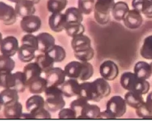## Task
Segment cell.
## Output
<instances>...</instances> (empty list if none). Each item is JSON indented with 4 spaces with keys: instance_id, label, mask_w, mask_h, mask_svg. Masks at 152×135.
<instances>
[{
    "instance_id": "cell-27",
    "label": "cell",
    "mask_w": 152,
    "mask_h": 135,
    "mask_svg": "<svg viewBox=\"0 0 152 135\" xmlns=\"http://www.w3.org/2000/svg\"><path fill=\"white\" fill-rule=\"evenodd\" d=\"M4 117L9 119H20L23 114V105L18 101L14 105L4 106Z\"/></svg>"
},
{
    "instance_id": "cell-34",
    "label": "cell",
    "mask_w": 152,
    "mask_h": 135,
    "mask_svg": "<svg viewBox=\"0 0 152 135\" xmlns=\"http://www.w3.org/2000/svg\"><path fill=\"white\" fill-rule=\"evenodd\" d=\"M67 4V0H48L47 2V9L51 14L62 12L66 8Z\"/></svg>"
},
{
    "instance_id": "cell-6",
    "label": "cell",
    "mask_w": 152,
    "mask_h": 135,
    "mask_svg": "<svg viewBox=\"0 0 152 135\" xmlns=\"http://www.w3.org/2000/svg\"><path fill=\"white\" fill-rule=\"evenodd\" d=\"M20 26L21 30L26 33H34L40 29L42 20L39 16L33 14L21 18Z\"/></svg>"
},
{
    "instance_id": "cell-1",
    "label": "cell",
    "mask_w": 152,
    "mask_h": 135,
    "mask_svg": "<svg viewBox=\"0 0 152 135\" xmlns=\"http://www.w3.org/2000/svg\"><path fill=\"white\" fill-rule=\"evenodd\" d=\"M64 70L67 77L83 81L89 80L94 74L93 66L89 62L72 61L66 64Z\"/></svg>"
},
{
    "instance_id": "cell-24",
    "label": "cell",
    "mask_w": 152,
    "mask_h": 135,
    "mask_svg": "<svg viewBox=\"0 0 152 135\" xmlns=\"http://www.w3.org/2000/svg\"><path fill=\"white\" fill-rule=\"evenodd\" d=\"M134 73L140 78L148 80L152 76V68L150 63L140 61L135 64Z\"/></svg>"
},
{
    "instance_id": "cell-51",
    "label": "cell",
    "mask_w": 152,
    "mask_h": 135,
    "mask_svg": "<svg viewBox=\"0 0 152 135\" xmlns=\"http://www.w3.org/2000/svg\"><path fill=\"white\" fill-rule=\"evenodd\" d=\"M2 39H3V37H2V33H1V32H0V43H1V41H2Z\"/></svg>"
},
{
    "instance_id": "cell-44",
    "label": "cell",
    "mask_w": 152,
    "mask_h": 135,
    "mask_svg": "<svg viewBox=\"0 0 152 135\" xmlns=\"http://www.w3.org/2000/svg\"><path fill=\"white\" fill-rule=\"evenodd\" d=\"M88 103H89L88 101H87L86 99L83 98L81 96H78L75 99L73 100L70 103L69 106L78 113V111L80 112L81 109Z\"/></svg>"
},
{
    "instance_id": "cell-21",
    "label": "cell",
    "mask_w": 152,
    "mask_h": 135,
    "mask_svg": "<svg viewBox=\"0 0 152 135\" xmlns=\"http://www.w3.org/2000/svg\"><path fill=\"white\" fill-rule=\"evenodd\" d=\"M101 112L100 108L95 104H90L88 103L80 111V115L77 118L83 119H96L99 118Z\"/></svg>"
},
{
    "instance_id": "cell-40",
    "label": "cell",
    "mask_w": 152,
    "mask_h": 135,
    "mask_svg": "<svg viewBox=\"0 0 152 135\" xmlns=\"http://www.w3.org/2000/svg\"><path fill=\"white\" fill-rule=\"evenodd\" d=\"M15 77L12 73H0V87L4 89L14 88Z\"/></svg>"
},
{
    "instance_id": "cell-53",
    "label": "cell",
    "mask_w": 152,
    "mask_h": 135,
    "mask_svg": "<svg viewBox=\"0 0 152 135\" xmlns=\"http://www.w3.org/2000/svg\"><path fill=\"white\" fill-rule=\"evenodd\" d=\"M151 1H152V0H151Z\"/></svg>"
},
{
    "instance_id": "cell-16",
    "label": "cell",
    "mask_w": 152,
    "mask_h": 135,
    "mask_svg": "<svg viewBox=\"0 0 152 135\" xmlns=\"http://www.w3.org/2000/svg\"><path fill=\"white\" fill-rule=\"evenodd\" d=\"M25 106L27 112L31 113L33 116L34 114L45 107V100L40 95H33L27 99Z\"/></svg>"
},
{
    "instance_id": "cell-9",
    "label": "cell",
    "mask_w": 152,
    "mask_h": 135,
    "mask_svg": "<svg viewBox=\"0 0 152 135\" xmlns=\"http://www.w3.org/2000/svg\"><path fill=\"white\" fill-rule=\"evenodd\" d=\"M15 8L7 3L0 1V22L6 26L14 24L17 18Z\"/></svg>"
},
{
    "instance_id": "cell-35",
    "label": "cell",
    "mask_w": 152,
    "mask_h": 135,
    "mask_svg": "<svg viewBox=\"0 0 152 135\" xmlns=\"http://www.w3.org/2000/svg\"><path fill=\"white\" fill-rule=\"evenodd\" d=\"M141 56L147 60H152V34L146 37L140 49Z\"/></svg>"
},
{
    "instance_id": "cell-15",
    "label": "cell",
    "mask_w": 152,
    "mask_h": 135,
    "mask_svg": "<svg viewBox=\"0 0 152 135\" xmlns=\"http://www.w3.org/2000/svg\"><path fill=\"white\" fill-rule=\"evenodd\" d=\"M15 10L17 16L23 18L34 14L36 11L35 4L30 0H20L15 4Z\"/></svg>"
},
{
    "instance_id": "cell-39",
    "label": "cell",
    "mask_w": 152,
    "mask_h": 135,
    "mask_svg": "<svg viewBox=\"0 0 152 135\" xmlns=\"http://www.w3.org/2000/svg\"><path fill=\"white\" fill-rule=\"evenodd\" d=\"M136 115L143 119H152V106L145 102L137 109H135Z\"/></svg>"
},
{
    "instance_id": "cell-41",
    "label": "cell",
    "mask_w": 152,
    "mask_h": 135,
    "mask_svg": "<svg viewBox=\"0 0 152 135\" xmlns=\"http://www.w3.org/2000/svg\"><path fill=\"white\" fill-rule=\"evenodd\" d=\"M75 58L81 62H89L94 56V51L92 47L85 51L74 52Z\"/></svg>"
},
{
    "instance_id": "cell-48",
    "label": "cell",
    "mask_w": 152,
    "mask_h": 135,
    "mask_svg": "<svg viewBox=\"0 0 152 135\" xmlns=\"http://www.w3.org/2000/svg\"><path fill=\"white\" fill-rule=\"evenodd\" d=\"M2 107H4V103H3L2 100L1 98V96H0V111L2 108Z\"/></svg>"
},
{
    "instance_id": "cell-31",
    "label": "cell",
    "mask_w": 152,
    "mask_h": 135,
    "mask_svg": "<svg viewBox=\"0 0 152 135\" xmlns=\"http://www.w3.org/2000/svg\"><path fill=\"white\" fill-rule=\"evenodd\" d=\"M66 34L71 38L84 34L85 27L82 23H67L65 30Z\"/></svg>"
},
{
    "instance_id": "cell-38",
    "label": "cell",
    "mask_w": 152,
    "mask_h": 135,
    "mask_svg": "<svg viewBox=\"0 0 152 135\" xmlns=\"http://www.w3.org/2000/svg\"><path fill=\"white\" fill-rule=\"evenodd\" d=\"M95 0H78L77 8L84 15H89L94 11Z\"/></svg>"
},
{
    "instance_id": "cell-17",
    "label": "cell",
    "mask_w": 152,
    "mask_h": 135,
    "mask_svg": "<svg viewBox=\"0 0 152 135\" xmlns=\"http://www.w3.org/2000/svg\"><path fill=\"white\" fill-rule=\"evenodd\" d=\"M63 94H58L45 98V108L50 112H57L66 105Z\"/></svg>"
},
{
    "instance_id": "cell-33",
    "label": "cell",
    "mask_w": 152,
    "mask_h": 135,
    "mask_svg": "<svg viewBox=\"0 0 152 135\" xmlns=\"http://www.w3.org/2000/svg\"><path fill=\"white\" fill-rule=\"evenodd\" d=\"M15 65L14 60L11 56L0 55V73H12Z\"/></svg>"
},
{
    "instance_id": "cell-49",
    "label": "cell",
    "mask_w": 152,
    "mask_h": 135,
    "mask_svg": "<svg viewBox=\"0 0 152 135\" xmlns=\"http://www.w3.org/2000/svg\"><path fill=\"white\" fill-rule=\"evenodd\" d=\"M30 1H31L32 2H33L35 5L37 4L40 1V0H30Z\"/></svg>"
},
{
    "instance_id": "cell-42",
    "label": "cell",
    "mask_w": 152,
    "mask_h": 135,
    "mask_svg": "<svg viewBox=\"0 0 152 135\" xmlns=\"http://www.w3.org/2000/svg\"><path fill=\"white\" fill-rule=\"evenodd\" d=\"M21 44H26L33 47L38 51V40L37 36L33 33H26L21 39Z\"/></svg>"
},
{
    "instance_id": "cell-36",
    "label": "cell",
    "mask_w": 152,
    "mask_h": 135,
    "mask_svg": "<svg viewBox=\"0 0 152 135\" xmlns=\"http://www.w3.org/2000/svg\"><path fill=\"white\" fill-rule=\"evenodd\" d=\"M47 53L53 59L55 62H62L66 58V51L65 49L58 45L55 44Z\"/></svg>"
},
{
    "instance_id": "cell-18",
    "label": "cell",
    "mask_w": 152,
    "mask_h": 135,
    "mask_svg": "<svg viewBox=\"0 0 152 135\" xmlns=\"http://www.w3.org/2000/svg\"><path fill=\"white\" fill-rule=\"evenodd\" d=\"M71 46L73 52H78L91 48V41L88 36L84 34H82L72 38Z\"/></svg>"
},
{
    "instance_id": "cell-28",
    "label": "cell",
    "mask_w": 152,
    "mask_h": 135,
    "mask_svg": "<svg viewBox=\"0 0 152 135\" xmlns=\"http://www.w3.org/2000/svg\"><path fill=\"white\" fill-rule=\"evenodd\" d=\"M34 61L39 65L42 72L45 74L53 68L55 63L48 53H42L36 55Z\"/></svg>"
},
{
    "instance_id": "cell-37",
    "label": "cell",
    "mask_w": 152,
    "mask_h": 135,
    "mask_svg": "<svg viewBox=\"0 0 152 135\" xmlns=\"http://www.w3.org/2000/svg\"><path fill=\"white\" fill-rule=\"evenodd\" d=\"M15 77V86L14 89L18 93H23L27 87V81L25 74L23 71H17L14 73Z\"/></svg>"
},
{
    "instance_id": "cell-30",
    "label": "cell",
    "mask_w": 152,
    "mask_h": 135,
    "mask_svg": "<svg viewBox=\"0 0 152 135\" xmlns=\"http://www.w3.org/2000/svg\"><path fill=\"white\" fill-rule=\"evenodd\" d=\"M64 14L67 23H82L83 21V14L77 7H69L66 9Z\"/></svg>"
},
{
    "instance_id": "cell-25",
    "label": "cell",
    "mask_w": 152,
    "mask_h": 135,
    "mask_svg": "<svg viewBox=\"0 0 152 135\" xmlns=\"http://www.w3.org/2000/svg\"><path fill=\"white\" fill-rule=\"evenodd\" d=\"M124 98L127 105L135 109L139 108L145 102L142 95L135 92L127 91Z\"/></svg>"
},
{
    "instance_id": "cell-23",
    "label": "cell",
    "mask_w": 152,
    "mask_h": 135,
    "mask_svg": "<svg viewBox=\"0 0 152 135\" xmlns=\"http://www.w3.org/2000/svg\"><path fill=\"white\" fill-rule=\"evenodd\" d=\"M0 96L2 100L4 106L14 105L19 101L18 92L14 88L4 89L0 92Z\"/></svg>"
},
{
    "instance_id": "cell-45",
    "label": "cell",
    "mask_w": 152,
    "mask_h": 135,
    "mask_svg": "<svg viewBox=\"0 0 152 135\" xmlns=\"http://www.w3.org/2000/svg\"><path fill=\"white\" fill-rule=\"evenodd\" d=\"M50 112L45 107L33 115L34 119H50L52 118Z\"/></svg>"
},
{
    "instance_id": "cell-8",
    "label": "cell",
    "mask_w": 152,
    "mask_h": 135,
    "mask_svg": "<svg viewBox=\"0 0 152 135\" xmlns=\"http://www.w3.org/2000/svg\"><path fill=\"white\" fill-rule=\"evenodd\" d=\"M19 42L14 36H8L4 37L0 43V52L2 54L12 57L18 51Z\"/></svg>"
},
{
    "instance_id": "cell-46",
    "label": "cell",
    "mask_w": 152,
    "mask_h": 135,
    "mask_svg": "<svg viewBox=\"0 0 152 135\" xmlns=\"http://www.w3.org/2000/svg\"><path fill=\"white\" fill-rule=\"evenodd\" d=\"M99 118L102 119H115L114 116L107 110L105 109L103 111H101Z\"/></svg>"
},
{
    "instance_id": "cell-13",
    "label": "cell",
    "mask_w": 152,
    "mask_h": 135,
    "mask_svg": "<svg viewBox=\"0 0 152 135\" xmlns=\"http://www.w3.org/2000/svg\"><path fill=\"white\" fill-rule=\"evenodd\" d=\"M38 40V51L41 53L48 52L55 45V37L48 32H42L36 35Z\"/></svg>"
},
{
    "instance_id": "cell-43",
    "label": "cell",
    "mask_w": 152,
    "mask_h": 135,
    "mask_svg": "<svg viewBox=\"0 0 152 135\" xmlns=\"http://www.w3.org/2000/svg\"><path fill=\"white\" fill-rule=\"evenodd\" d=\"M59 119H75L77 117V112L71 108H63L59 111L58 114Z\"/></svg>"
},
{
    "instance_id": "cell-47",
    "label": "cell",
    "mask_w": 152,
    "mask_h": 135,
    "mask_svg": "<svg viewBox=\"0 0 152 135\" xmlns=\"http://www.w3.org/2000/svg\"><path fill=\"white\" fill-rule=\"evenodd\" d=\"M145 101H146L147 102H148V103H150V104L152 106V91L150 92L148 94V95H147V98H146Z\"/></svg>"
},
{
    "instance_id": "cell-14",
    "label": "cell",
    "mask_w": 152,
    "mask_h": 135,
    "mask_svg": "<svg viewBox=\"0 0 152 135\" xmlns=\"http://www.w3.org/2000/svg\"><path fill=\"white\" fill-rule=\"evenodd\" d=\"M80 84L78 80L74 79L69 78L60 86L64 96L72 98L79 95Z\"/></svg>"
},
{
    "instance_id": "cell-22",
    "label": "cell",
    "mask_w": 152,
    "mask_h": 135,
    "mask_svg": "<svg viewBox=\"0 0 152 135\" xmlns=\"http://www.w3.org/2000/svg\"><path fill=\"white\" fill-rule=\"evenodd\" d=\"M36 51L37 50L33 47L26 44H21L17 52L18 58L23 62H31L36 57Z\"/></svg>"
},
{
    "instance_id": "cell-7",
    "label": "cell",
    "mask_w": 152,
    "mask_h": 135,
    "mask_svg": "<svg viewBox=\"0 0 152 135\" xmlns=\"http://www.w3.org/2000/svg\"><path fill=\"white\" fill-rule=\"evenodd\" d=\"M99 73L101 77L110 81L117 78L119 73V70L117 64L113 61L106 60L100 64Z\"/></svg>"
},
{
    "instance_id": "cell-2",
    "label": "cell",
    "mask_w": 152,
    "mask_h": 135,
    "mask_svg": "<svg viewBox=\"0 0 152 135\" xmlns=\"http://www.w3.org/2000/svg\"><path fill=\"white\" fill-rule=\"evenodd\" d=\"M120 84L124 89L135 92L142 95L147 94L150 87L147 80L140 78L134 72L131 71H126L121 74Z\"/></svg>"
},
{
    "instance_id": "cell-20",
    "label": "cell",
    "mask_w": 152,
    "mask_h": 135,
    "mask_svg": "<svg viewBox=\"0 0 152 135\" xmlns=\"http://www.w3.org/2000/svg\"><path fill=\"white\" fill-rule=\"evenodd\" d=\"M131 6L147 18H152V1L151 0H132Z\"/></svg>"
},
{
    "instance_id": "cell-12",
    "label": "cell",
    "mask_w": 152,
    "mask_h": 135,
    "mask_svg": "<svg viewBox=\"0 0 152 135\" xmlns=\"http://www.w3.org/2000/svg\"><path fill=\"white\" fill-rule=\"evenodd\" d=\"M66 24V18L65 14L63 12L52 13L49 17V27L54 32L59 33L64 30Z\"/></svg>"
},
{
    "instance_id": "cell-11",
    "label": "cell",
    "mask_w": 152,
    "mask_h": 135,
    "mask_svg": "<svg viewBox=\"0 0 152 135\" xmlns=\"http://www.w3.org/2000/svg\"><path fill=\"white\" fill-rule=\"evenodd\" d=\"M122 21L126 27L134 30L140 27L143 22V18L140 12L132 8L129 10Z\"/></svg>"
},
{
    "instance_id": "cell-19",
    "label": "cell",
    "mask_w": 152,
    "mask_h": 135,
    "mask_svg": "<svg viewBox=\"0 0 152 135\" xmlns=\"http://www.w3.org/2000/svg\"><path fill=\"white\" fill-rule=\"evenodd\" d=\"M48 86L46 79L41 76L32 79L27 83L28 91L33 95H40L44 93Z\"/></svg>"
},
{
    "instance_id": "cell-50",
    "label": "cell",
    "mask_w": 152,
    "mask_h": 135,
    "mask_svg": "<svg viewBox=\"0 0 152 135\" xmlns=\"http://www.w3.org/2000/svg\"><path fill=\"white\" fill-rule=\"evenodd\" d=\"M9 1H10V2H13V3H16V2H17L18 1H20V0H8Z\"/></svg>"
},
{
    "instance_id": "cell-26",
    "label": "cell",
    "mask_w": 152,
    "mask_h": 135,
    "mask_svg": "<svg viewBox=\"0 0 152 135\" xmlns=\"http://www.w3.org/2000/svg\"><path fill=\"white\" fill-rule=\"evenodd\" d=\"M129 8L126 2L118 1L115 2L111 11L113 18L118 21H122L125 15L129 11Z\"/></svg>"
},
{
    "instance_id": "cell-5",
    "label": "cell",
    "mask_w": 152,
    "mask_h": 135,
    "mask_svg": "<svg viewBox=\"0 0 152 135\" xmlns=\"http://www.w3.org/2000/svg\"><path fill=\"white\" fill-rule=\"evenodd\" d=\"M78 96L83 97L88 102H99L102 99L98 92L96 85L93 81H85L81 83Z\"/></svg>"
},
{
    "instance_id": "cell-32",
    "label": "cell",
    "mask_w": 152,
    "mask_h": 135,
    "mask_svg": "<svg viewBox=\"0 0 152 135\" xmlns=\"http://www.w3.org/2000/svg\"><path fill=\"white\" fill-rule=\"evenodd\" d=\"M93 81L96 84L98 92L102 99L109 96L111 93V87L108 81L100 77L95 79Z\"/></svg>"
},
{
    "instance_id": "cell-4",
    "label": "cell",
    "mask_w": 152,
    "mask_h": 135,
    "mask_svg": "<svg viewBox=\"0 0 152 135\" xmlns=\"http://www.w3.org/2000/svg\"><path fill=\"white\" fill-rule=\"evenodd\" d=\"M126 106L124 98L119 95H115L107 102L106 109L116 119L122 117L126 113Z\"/></svg>"
},
{
    "instance_id": "cell-3",
    "label": "cell",
    "mask_w": 152,
    "mask_h": 135,
    "mask_svg": "<svg viewBox=\"0 0 152 135\" xmlns=\"http://www.w3.org/2000/svg\"><path fill=\"white\" fill-rule=\"evenodd\" d=\"M115 3V0H96L94 17L97 23L104 25L110 21V14Z\"/></svg>"
},
{
    "instance_id": "cell-10",
    "label": "cell",
    "mask_w": 152,
    "mask_h": 135,
    "mask_svg": "<svg viewBox=\"0 0 152 135\" xmlns=\"http://www.w3.org/2000/svg\"><path fill=\"white\" fill-rule=\"evenodd\" d=\"M66 77L64 70L58 67H53L45 73V79L48 86L52 85L60 87L66 80Z\"/></svg>"
},
{
    "instance_id": "cell-52",
    "label": "cell",
    "mask_w": 152,
    "mask_h": 135,
    "mask_svg": "<svg viewBox=\"0 0 152 135\" xmlns=\"http://www.w3.org/2000/svg\"><path fill=\"white\" fill-rule=\"evenodd\" d=\"M150 64V65H151V68H152V61H151Z\"/></svg>"
},
{
    "instance_id": "cell-29",
    "label": "cell",
    "mask_w": 152,
    "mask_h": 135,
    "mask_svg": "<svg viewBox=\"0 0 152 135\" xmlns=\"http://www.w3.org/2000/svg\"><path fill=\"white\" fill-rule=\"evenodd\" d=\"M23 72L26 76L27 83L32 79L41 76L43 73L41 68L35 61L28 62L24 67Z\"/></svg>"
}]
</instances>
